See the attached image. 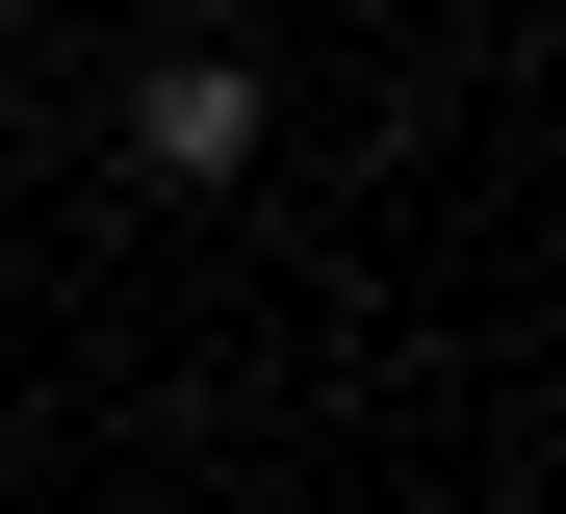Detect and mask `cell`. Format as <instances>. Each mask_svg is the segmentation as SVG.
<instances>
[{
    "label": "cell",
    "instance_id": "obj_1",
    "mask_svg": "<svg viewBox=\"0 0 566 514\" xmlns=\"http://www.w3.org/2000/svg\"><path fill=\"white\" fill-rule=\"evenodd\" d=\"M129 155L155 180H258V52H155L129 77Z\"/></svg>",
    "mask_w": 566,
    "mask_h": 514
}]
</instances>
